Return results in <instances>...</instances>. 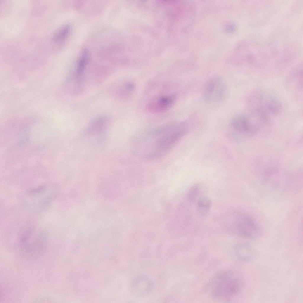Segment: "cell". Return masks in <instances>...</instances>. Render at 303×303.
I'll return each mask as SVG.
<instances>
[{
  "instance_id": "1",
  "label": "cell",
  "mask_w": 303,
  "mask_h": 303,
  "mask_svg": "<svg viewBox=\"0 0 303 303\" xmlns=\"http://www.w3.org/2000/svg\"><path fill=\"white\" fill-rule=\"evenodd\" d=\"M187 130L185 123L175 122L142 132L134 137V152L146 158L162 157L170 150Z\"/></svg>"
},
{
  "instance_id": "2",
  "label": "cell",
  "mask_w": 303,
  "mask_h": 303,
  "mask_svg": "<svg viewBox=\"0 0 303 303\" xmlns=\"http://www.w3.org/2000/svg\"><path fill=\"white\" fill-rule=\"evenodd\" d=\"M242 283L240 276L236 272L231 270L223 271L210 278L205 285L204 291L211 298L227 299L238 293Z\"/></svg>"
},
{
  "instance_id": "3",
  "label": "cell",
  "mask_w": 303,
  "mask_h": 303,
  "mask_svg": "<svg viewBox=\"0 0 303 303\" xmlns=\"http://www.w3.org/2000/svg\"><path fill=\"white\" fill-rule=\"evenodd\" d=\"M12 244V248L20 256L33 260L40 258L45 253L47 240L41 231L26 230L20 233Z\"/></svg>"
},
{
  "instance_id": "4",
  "label": "cell",
  "mask_w": 303,
  "mask_h": 303,
  "mask_svg": "<svg viewBox=\"0 0 303 303\" xmlns=\"http://www.w3.org/2000/svg\"><path fill=\"white\" fill-rule=\"evenodd\" d=\"M248 112L259 115L268 119L271 115L281 112L282 105L274 95L262 89L251 92L247 99Z\"/></svg>"
},
{
  "instance_id": "5",
  "label": "cell",
  "mask_w": 303,
  "mask_h": 303,
  "mask_svg": "<svg viewBox=\"0 0 303 303\" xmlns=\"http://www.w3.org/2000/svg\"><path fill=\"white\" fill-rule=\"evenodd\" d=\"M226 227L233 234L242 238L255 239L260 238L262 230L256 220L249 214L237 212L228 219Z\"/></svg>"
},
{
  "instance_id": "6",
  "label": "cell",
  "mask_w": 303,
  "mask_h": 303,
  "mask_svg": "<svg viewBox=\"0 0 303 303\" xmlns=\"http://www.w3.org/2000/svg\"><path fill=\"white\" fill-rule=\"evenodd\" d=\"M231 125L233 130L238 135L248 138L258 132L262 123L258 117L248 112L247 114L235 116L231 120Z\"/></svg>"
},
{
  "instance_id": "7",
  "label": "cell",
  "mask_w": 303,
  "mask_h": 303,
  "mask_svg": "<svg viewBox=\"0 0 303 303\" xmlns=\"http://www.w3.org/2000/svg\"><path fill=\"white\" fill-rule=\"evenodd\" d=\"M226 84L223 79L218 75L208 79L202 88V96L208 102L217 103L225 98L226 93Z\"/></svg>"
},
{
  "instance_id": "8",
  "label": "cell",
  "mask_w": 303,
  "mask_h": 303,
  "mask_svg": "<svg viewBox=\"0 0 303 303\" xmlns=\"http://www.w3.org/2000/svg\"><path fill=\"white\" fill-rule=\"evenodd\" d=\"M176 99L175 94L161 95L152 99L148 103L147 108L149 111L156 113L162 112L170 109Z\"/></svg>"
},
{
  "instance_id": "9",
  "label": "cell",
  "mask_w": 303,
  "mask_h": 303,
  "mask_svg": "<svg viewBox=\"0 0 303 303\" xmlns=\"http://www.w3.org/2000/svg\"><path fill=\"white\" fill-rule=\"evenodd\" d=\"M207 189L203 184L196 183L189 188L187 193V198L189 202L194 203L196 202L202 197L205 196Z\"/></svg>"
},
{
  "instance_id": "10",
  "label": "cell",
  "mask_w": 303,
  "mask_h": 303,
  "mask_svg": "<svg viewBox=\"0 0 303 303\" xmlns=\"http://www.w3.org/2000/svg\"><path fill=\"white\" fill-rule=\"evenodd\" d=\"M109 120L105 117H101L94 120L90 124L88 133L91 134H99L106 130L109 125Z\"/></svg>"
},
{
  "instance_id": "11",
  "label": "cell",
  "mask_w": 303,
  "mask_h": 303,
  "mask_svg": "<svg viewBox=\"0 0 303 303\" xmlns=\"http://www.w3.org/2000/svg\"><path fill=\"white\" fill-rule=\"evenodd\" d=\"M89 57L87 50L84 49L78 61L75 71V76L78 82L80 81L88 63Z\"/></svg>"
},
{
  "instance_id": "12",
  "label": "cell",
  "mask_w": 303,
  "mask_h": 303,
  "mask_svg": "<svg viewBox=\"0 0 303 303\" xmlns=\"http://www.w3.org/2000/svg\"><path fill=\"white\" fill-rule=\"evenodd\" d=\"M236 253L241 260L246 262L252 260L254 257V252L252 248L246 244H240L235 246Z\"/></svg>"
},
{
  "instance_id": "13",
  "label": "cell",
  "mask_w": 303,
  "mask_h": 303,
  "mask_svg": "<svg viewBox=\"0 0 303 303\" xmlns=\"http://www.w3.org/2000/svg\"><path fill=\"white\" fill-rule=\"evenodd\" d=\"M211 206L210 199L206 195L200 198L196 202V212L198 215L203 217L208 214Z\"/></svg>"
},
{
  "instance_id": "14",
  "label": "cell",
  "mask_w": 303,
  "mask_h": 303,
  "mask_svg": "<svg viewBox=\"0 0 303 303\" xmlns=\"http://www.w3.org/2000/svg\"><path fill=\"white\" fill-rule=\"evenodd\" d=\"M71 30L69 24H66L59 28L55 32L52 37V40L56 44L63 42L67 38Z\"/></svg>"
}]
</instances>
